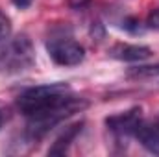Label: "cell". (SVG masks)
<instances>
[{
  "label": "cell",
  "instance_id": "obj_1",
  "mask_svg": "<svg viewBox=\"0 0 159 157\" xmlns=\"http://www.w3.org/2000/svg\"><path fill=\"white\" fill-rule=\"evenodd\" d=\"M76 94L67 83H46V85H37L28 91H24L17 98V107L24 117L39 115L44 111H52L57 107L67 105L72 102Z\"/></svg>",
  "mask_w": 159,
  "mask_h": 157
},
{
  "label": "cell",
  "instance_id": "obj_2",
  "mask_svg": "<svg viewBox=\"0 0 159 157\" xmlns=\"http://www.w3.org/2000/svg\"><path fill=\"white\" fill-rule=\"evenodd\" d=\"M35 65V50L28 35L7 37L0 43V74H20Z\"/></svg>",
  "mask_w": 159,
  "mask_h": 157
},
{
  "label": "cell",
  "instance_id": "obj_3",
  "mask_svg": "<svg viewBox=\"0 0 159 157\" xmlns=\"http://www.w3.org/2000/svg\"><path fill=\"white\" fill-rule=\"evenodd\" d=\"M85 107H87V102L83 98L76 96L72 102H69L63 107H57V109H52V111H44V113H39V115L26 117L28 118V122H26V137L30 141H39L50 129H54L57 124H61L63 120L72 117L74 113L83 111Z\"/></svg>",
  "mask_w": 159,
  "mask_h": 157
},
{
  "label": "cell",
  "instance_id": "obj_4",
  "mask_svg": "<svg viewBox=\"0 0 159 157\" xmlns=\"http://www.w3.org/2000/svg\"><path fill=\"white\" fill-rule=\"evenodd\" d=\"M46 52L56 65L76 67L85 59V48L70 37H54L46 43Z\"/></svg>",
  "mask_w": 159,
  "mask_h": 157
},
{
  "label": "cell",
  "instance_id": "obj_5",
  "mask_svg": "<svg viewBox=\"0 0 159 157\" xmlns=\"http://www.w3.org/2000/svg\"><path fill=\"white\" fill-rule=\"evenodd\" d=\"M143 122V117H141V109H129L126 113H120V115H115V117H109L106 120L109 131L119 139H129L135 135L139 124Z\"/></svg>",
  "mask_w": 159,
  "mask_h": 157
},
{
  "label": "cell",
  "instance_id": "obj_6",
  "mask_svg": "<svg viewBox=\"0 0 159 157\" xmlns=\"http://www.w3.org/2000/svg\"><path fill=\"white\" fill-rule=\"evenodd\" d=\"M111 57L120 59V61H129V63H135V61H144L152 56V50L148 46H143V44H128V43H120L115 44L109 52Z\"/></svg>",
  "mask_w": 159,
  "mask_h": 157
},
{
  "label": "cell",
  "instance_id": "obj_7",
  "mask_svg": "<svg viewBox=\"0 0 159 157\" xmlns=\"http://www.w3.org/2000/svg\"><path fill=\"white\" fill-rule=\"evenodd\" d=\"M133 137L141 142V146L144 150H148L150 154L159 155V122L150 124V122L143 120L139 124V128H137V131H135Z\"/></svg>",
  "mask_w": 159,
  "mask_h": 157
},
{
  "label": "cell",
  "instance_id": "obj_8",
  "mask_svg": "<svg viewBox=\"0 0 159 157\" xmlns=\"http://www.w3.org/2000/svg\"><path fill=\"white\" fill-rule=\"evenodd\" d=\"M81 128H83V122H76L69 128H65V131L54 141V144L48 148V154L50 155H63L67 154V150L70 148V144L74 142V139L81 133Z\"/></svg>",
  "mask_w": 159,
  "mask_h": 157
},
{
  "label": "cell",
  "instance_id": "obj_9",
  "mask_svg": "<svg viewBox=\"0 0 159 157\" xmlns=\"http://www.w3.org/2000/svg\"><path fill=\"white\" fill-rule=\"evenodd\" d=\"M129 76H135V78H144V76H157L159 74V65H143V67H133L129 72Z\"/></svg>",
  "mask_w": 159,
  "mask_h": 157
},
{
  "label": "cell",
  "instance_id": "obj_10",
  "mask_svg": "<svg viewBox=\"0 0 159 157\" xmlns=\"http://www.w3.org/2000/svg\"><path fill=\"white\" fill-rule=\"evenodd\" d=\"M11 34V19L0 9V43L6 41Z\"/></svg>",
  "mask_w": 159,
  "mask_h": 157
},
{
  "label": "cell",
  "instance_id": "obj_11",
  "mask_svg": "<svg viewBox=\"0 0 159 157\" xmlns=\"http://www.w3.org/2000/svg\"><path fill=\"white\" fill-rule=\"evenodd\" d=\"M146 26L152 28V30H159V7L152 9L146 17Z\"/></svg>",
  "mask_w": 159,
  "mask_h": 157
},
{
  "label": "cell",
  "instance_id": "obj_12",
  "mask_svg": "<svg viewBox=\"0 0 159 157\" xmlns=\"http://www.w3.org/2000/svg\"><path fill=\"white\" fill-rule=\"evenodd\" d=\"M91 2H93V0H67L69 7H70V9H76V11H80V9H85Z\"/></svg>",
  "mask_w": 159,
  "mask_h": 157
},
{
  "label": "cell",
  "instance_id": "obj_13",
  "mask_svg": "<svg viewBox=\"0 0 159 157\" xmlns=\"http://www.w3.org/2000/svg\"><path fill=\"white\" fill-rule=\"evenodd\" d=\"M11 2H13V6H17L19 9H26V7L32 6L34 0H11Z\"/></svg>",
  "mask_w": 159,
  "mask_h": 157
},
{
  "label": "cell",
  "instance_id": "obj_14",
  "mask_svg": "<svg viewBox=\"0 0 159 157\" xmlns=\"http://www.w3.org/2000/svg\"><path fill=\"white\" fill-rule=\"evenodd\" d=\"M4 120H6V113L0 109V129H2V126H4Z\"/></svg>",
  "mask_w": 159,
  "mask_h": 157
}]
</instances>
